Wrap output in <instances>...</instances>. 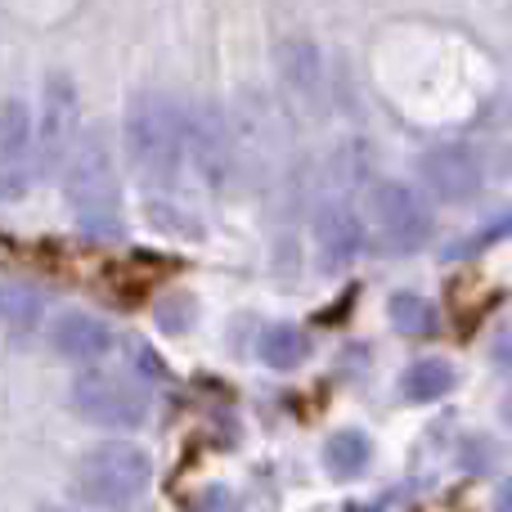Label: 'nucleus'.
<instances>
[{"label":"nucleus","instance_id":"nucleus-13","mask_svg":"<svg viewBox=\"0 0 512 512\" xmlns=\"http://www.w3.org/2000/svg\"><path fill=\"white\" fill-rule=\"evenodd\" d=\"M256 351H261V360L270 364V369L288 373L310 360V337L301 333L297 324H270L261 333V342H256Z\"/></svg>","mask_w":512,"mask_h":512},{"label":"nucleus","instance_id":"nucleus-7","mask_svg":"<svg viewBox=\"0 0 512 512\" xmlns=\"http://www.w3.org/2000/svg\"><path fill=\"white\" fill-rule=\"evenodd\" d=\"M418 176H423L427 194L441 203H472L486 189V158L477 144L468 140H441L432 149H423L418 158Z\"/></svg>","mask_w":512,"mask_h":512},{"label":"nucleus","instance_id":"nucleus-3","mask_svg":"<svg viewBox=\"0 0 512 512\" xmlns=\"http://www.w3.org/2000/svg\"><path fill=\"white\" fill-rule=\"evenodd\" d=\"M149 477L153 463L140 445L104 441L77 459V468L68 477V495L95 512H131L149 490Z\"/></svg>","mask_w":512,"mask_h":512},{"label":"nucleus","instance_id":"nucleus-17","mask_svg":"<svg viewBox=\"0 0 512 512\" xmlns=\"http://www.w3.org/2000/svg\"><path fill=\"white\" fill-rule=\"evenodd\" d=\"M194 512H234V499H230V490H221V486L203 490V499H198V504H194Z\"/></svg>","mask_w":512,"mask_h":512},{"label":"nucleus","instance_id":"nucleus-2","mask_svg":"<svg viewBox=\"0 0 512 512\" xmlns=\"http://www.w3.org/2000/svg\"><path fill=\"white\" fill-rule=\"evenodd\" d=\"M122 140L144 180L171 185L185 171V99L135 90L122 113Z\"/></svg>","mask_w":512,"mask_h":512},{"label":"nucleus","instance_id":"nucleus-14","mask_svg":"<svg viewBox=\"0 0 512 512\" xmlns=\"http://www.w3.org/2000/svg\"><path fill=\"white\" fill-rule=\"evenodd\" d=\"M373 459V445L360 432H333L324 445V468L333 481H355Z\"/></svg>","mask_w":512,"mask_h":512},{"label":"nucleus","instance_id":"nucleus-1","mask_svg":"<svg viewBox=\"0 0 512 512\" xmlns=\"http://www.w3.org/2000/svg\"><path fill=\"white\" fill-rule=\"evenodd\" d=\"M63 198L72 207V221L90 239H122V194H117V171L113 149H108L104 131H86L72 140L68 158L59 167Z\"/></svg>","mask_w":512,"mask_h":512},{"label":"nucleus","instance_id":"nucleus-6","mask_svg":"<svg viewBox=\"0 0 512 512\" xmlns=\"http://www.w3.org/2000/svg\"><path fill=\"white\" fill-rule=\"evenodd\" d=\"M72 409H77L86 423L95 427H117V432H131L149 418V396L135 378L113 369H86L72 382Z\"/></svg>","mask_w":512,"mask_h":512},{"label":"nucleus","instance_id":"nucleus-12","mask_svg":"<svg viewBox=\"0 0 512 512\" xmlns=\"http://www.w3.org/2000/svg\"><path fill=\"white\" fill-rule=\"evenodd\" d=\"M45 324V297L32 283H0V328L9 342H27Z\"/></svg>","mask_w":512,"mask_h":512},{"label":"nucleus","instance_id":"nucleus-4","mask_svg":"<svg viewBox=\"0 0 512 512\" xmlns=\"http://www.w3.org/2000/svg\"><path fill=\"white\" fill-rule=\"evenodd\" d=\"M81 131V90L68 72L41 81V108L32 117V176H59L72 140Z\"/></svg>","mask_w":512,"mask_h":512},{"label":"nucleus","instance_id":"nucleus-9","mask_svg":"<svg viewBox=\"0 0 512 512\" xmlns=\"http://www.w3.org/2000/svg\"><path fill=\"white\" fill-rule=\"evenodd\" d=\"M310 230H315V248H319L324 270H346L364 252V221L346 198H324L315 207Z\"/></svg>","mask_w":512,"mask_h":512},{"label":"nucleus","instance_id":"nucleus-18","mask_svg":"<svg viewBox=\"0 0 512 512\" xmlns=\"http://www.w3.org/2000/svg\"><path fill=\"white\" fill-rule=\"evenodd\" d=\"M135 360H140V369L149 373V378H167L162 360H158V355H149V346H144V342H135Z\"/></svg>","mask_w":512,"mask_h":512},{"label":"nucleus","instance_id":"nucleus-16","mask_svg":"<svg viewBox=\"0 0 512 512\" xmlns=\"http://www.w3.org/2000/svg\"><path fill=\"white\" fill-rule=\"evenodd\" d=\"M387 315H391V328L405 337H432L436 324H441L436 306L427 297H418V292H396L387 301Z\"/></svg>","mask_w":512,"mask_h":512},{"label":"nucleus","instance_id":"nucleus-15","mask_svg":"<svg viewBox=\"0 0 512 512\" xmlns=\"http://www.w3.org/2000/svg\"><path fill=\"white\" fill-rule=\"evenodd\" d=\"M454 364L441 360V355H432V360H418L414 369L400 378V391H405V400H414V405H427V400H441L445 391L454 387Z\"/></svg>","mask_w":512,"mask_h":512},{"label":"nucleus","instance_id":"nucleus-19","mask_svg":"<svg viewBox=\"0 0 512 512\" xmlns=\"http://www.w3.org/2000/svg\"><path fill=\"white\" fill-rule=\"evenodd\" d=\"M45 512H68V508H45Z\"/></svg>","mask_w":512,"mask_h":512},{"label":"nucleus","instance_id":"nucleus-5","mask_svg":"<svg viewBox=\"0 0 512 512\" xmlns=\"http://www.w3.org/2000/svg\"><path fill=\"white\" fill-rule=\"evenodd\" d=\"M369 225L382 248H391V252H418V248H427L436 234L432 203H427L414 185H405V180H396V176L373 180Z\"/></svg>","mask_w":512,"mask_h":512},{"label":"nucleus","instance_id":"nucleus-11","mask_svg":"<svg viewBox=\"0 0 512 512\" xmlns=\"http://www.w3.org/2000/svg\"><path fill=\"white\" fill-rule=\"evenodd\" d=\"M274 72H279L288 95L315 99L319 86H324V50L310 36H283L274 45Z\"/></svg>","mask_w":512,"mask_h":512},{"label":"nucleus","instance_id":"nucleus-10","mask_svg":"<svg viewBox=\"0 0 512 512\" xmlns=\"http://www.w3.org/2000/svg\"><path fill=\"white\" fill-rule=\"evenodd\" d=\"M45 337H50L54 355H63L72 364H99L113 351V328L90 310H59L45 328Z\"/></svg>","mask_w":512,"mask_h":512},{"label":"nucleus","instance_id":"nucleus-8","mask_svg":"<svg viewBox=\"0 0 512 512\" xmlns=\"http://www.w3.org/2000/svg\"><path fill=\"white\" fill-rule=\"evenodd\" d=\"M185 162L207 185H221L230 171V126L212 104H185Z\"/></svg>","mask_w":512,"mask_h":512}]
</instances>
